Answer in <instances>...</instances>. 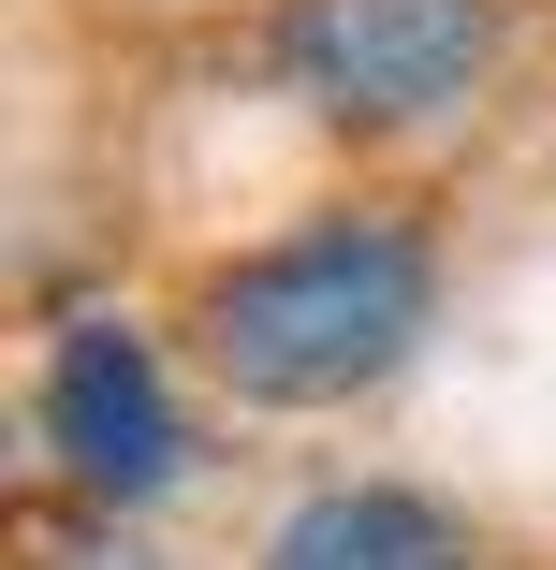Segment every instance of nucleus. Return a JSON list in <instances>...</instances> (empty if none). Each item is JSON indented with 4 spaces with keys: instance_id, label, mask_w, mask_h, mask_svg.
Wrapping results in <instances>:
<instances>
[{
    "instance_id": "nucleus-1",
    "label": "nucleus",
    "mask_w": 556,
    "mask_h": 570,
    "mask_svg": "<svg viewBox=\"0 0 556 570\" xmlns=\"http://www.w3.org/2000/svg\"><path fill=\"white\" fill-rule=\"evenodd\" d=\"M425 322H439V235L396 219V205H322V219L235 249L191 293V336H205L220 395H250V410H352V395H381L425 352Z\"/></svg>"
},
{
    "instance_id": "nucleus-4",
    "label": "nucleus",
    "mask_w": 556,
    "mask_h": 570,
    "mask_svg": "<svg viewBox=\"0 0 556 570\" xmlns=\"http://www.w3.org/2000/svg\"><path fill=\"white\" fill-rule=\"evenodd\" d=\"M264 570H484L469 527L410 483H322L264 527Z\"/></svg>"
},
{
    "instance_id": "nucleus-2",
    "label": "nucleus",
    "mask_w": 556,
    "mask_h": 570,
    "mask_svg": "<svg viewBox=\"0 0 556 570\" xmlns=\"http://www.w3.org/2000/svg\"><path fill=\"white\" fill-rule=\"evenodd\" d=\"M264 73L352 147H410L455 132L484 73H498V0H279L264 16Z\"/></svg>"
},
{
    "instance_id": "nucleus-5",
    "label": "nucleus",
    "mask_w": 556,
    "mask_h": 570,
    "mask_svg": "<svg viewBox=\"0 0 556 570\" xmlns=\"http://www.w3.org/2000/svg\"><path fill=\"white\" fill-rule=\"evenodd\" d=\"M59 570H176V556H162V541H118V527H103V541H74Z\"/></svg>"
},
{
    "instance_id": "nucleus-3",
    "label": "nucleus",
    "mask_w": 556,
    "mask_h": 570,
    "mask_svg": "<svg viewBox=\"0 0 556 570\" xmlns=\"http://www.w3.org/2000/svg\"><path fill=\"white\" fill-rule=\"evenodd\" d=\"M45 453L74 469V498H162L191 469V439H176V395L147 366V336L118 307H74L59 322V352H45Z\"/></svg>"
}]
</instances>
